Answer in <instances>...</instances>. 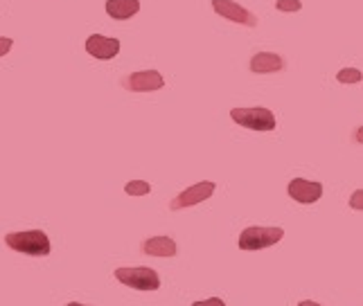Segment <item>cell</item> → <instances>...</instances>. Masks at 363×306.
<instances>
[{
	"label": "cell",
	"mask_w": 363,
	"mask_h": 306,
	"mask_svg": "<svg viewBox=\"0 0 363 306\" xmlns=\"http://www.w3.org/2000/svg\"><path fill=\"white\" fill-rule=\"evenodd\" d=\"M5 244L14 252L30 254V257H45V254H50V250H52V244H50V239L43 230H21V232H9L5 237Z\"/></svg>",
	"instance_id": "1"
},
{
	"label": "cell",
	"mask_w": 363,
	"mask_h": 306,
	"mask_svg": "<svg viewBox=\"0 0 363 306\" xmlns=\"http://www.w3.org/2000/svg\"><path fill=\"white\" fill-rule=\"evenodd\" d=\"M116 277H118L120 284L135 288V290H158L160 288L158 273L154 271V268H147V266H140V268L122 266L116 271Z\"/></svg>",
	"instance_id": "2"
},
{
	"label": "cell",
	"mask_w": 363,
	"mask_h": 306,
	"mask_svg": "<svg viewBox=\"0 0 363 306\" xmlns=\"http://www.w3.org/2000/svg\"><path fill=\"white\" fill-rule=\"evenodd\" d=\"M284 230L282 227H262L250 225L240 234V248L242 250H264L282 241Z\"/></svg>",
	"instance_id": "3"
},
{
	"label": "cell",
	"mask_w": 363,
	"mask_h": 306,
	"mask_svg": "<svg viewBox=\"0 0 363 306\" xmlns=\"http://www.w3.org/2000/svg\"><path fill=\"white\" fill-rule=\"evenodd\" d=\"M230 118L235 124L244 126L250 131H273L275 129V115L264 108V106H255V108H233Z\"/></svg>",
	"instance_id": "4"
},
{
	"label": "cell",
	"mask_w": 363,
	"mask_h": 306,
	"mask_svg": "<svg viewBox=\"0 0 363 306\" xmlns=\"http://www.w3.org/2000/svg\"><path fill=\"white\" fill-rule=\"evenodd\" d=\"M217 185L210 183V181H203V183H196L192 187H187L181 194H177L169 203V210L172 212H179V210H185V208H192V205H199V203L208 200L212 194H215Z\"/></svg>",
	"instance_id": "5"
},
{
	"label": "cell",
	"mask_w": 363,
	"mask_h": 306,
	"mask_svg": "<svg viewBox=\"0 0 363 306\" xmlns=\"http://www.w3.org/2000/svg\"><path fill=\"white\" fill-rule=\"evenodd\" d=\"M212 9L230 23L246 25V28H257V16L246 7H242L240 3H235V0H212Z\"/></svg>",
	"instance_id": "6"
},
{
	"label": "cell",
	"mask_w": 363,
	"mask_h": 306,
	"mask_svg": "<svg viewBox=\"0 0 363 306\" xmlns=\"http://www.w3.org/2000/svg\"><path fill=\"white\" fill-rule=\"evenodd\" d=\"M122 86L131 93H154L165 86V79L158 70H138L129 76H124Z\"/></svg>",
	"instance_id": "7"
},
{
	"label": "cell",
	"mask_w": 363,
	"mask_h": 306,
	"mask_svg": "<svg viewBox=\"0 0 363 306\" xmlns=\"http://www.w3.org/2000/svg\"><path fill=\"white\" fill-rule=\"evenodd\" d=\"M86 52L99 61H111L120 52V41L113 36H102V34H91L86 38Z\"/></svg>",
	"instance_id": "8"
},
{
	"label": "cell",
	"mask_w": 363,
	"mask_h": 306,
	"mask_svg": "<svg viewBox=\"0 0 363 306\" xmlns=\"http://www.w3.org/2000/svg\"><path fill=\"white\" fill-rule=\"evenodd\" d=\"M286 194H289L296 203H303V205H311V203L320 200L323 196V185L314 181H305V178H294L286 187Z\"/></svg>",
	"instance_id": "9"
},
{
	"label": "cell",
	"mask_w": 363,
	"mask_h": 306,
	"mask_svg": "<svg viewBox=\"0 0 363 306\" xmlns=\"http://www.w3.org/2000/svg\"><path fill=\"white\" fill-rule=\"evenodd\" d=\"M284 70V59L275 52H257L250 59V72L255 74H273Z\"/></svg>",
	"instance_id": "10"
},
{
	"label": "cell",
	"mask_w": 363,
	"mask_h": 306,
	"mask_svg": "<svg viewBox=\"0 0 363 306\" xmlns=\"http://www.w3.org/2000/svg\"><path fill=\"white\" fill-rule=\"evenodd\" d=\"M140 252L149 257H174L177 254V244L169 237H152L140 244Z\"/></svg>",
	"instance_id": "11"
},
{
	"label": "cell",
	"mask_w": 363,
	"mask_h": 306,
	"mask_svg": "<svg viewBox=\"0 0 363 306\" xmlns=\"http://www.w3.org/2000/svg\"><path fill=\"white\" fill-rule=\"evenodd\" d=\"M140 11V0H106V14L116 21H127Z\"/></svg>",
	"instance_id": "12"
},
{
	"label": "cell",
	"mask_w": 363,
	"mask_h": 306,
	"mask_svg": "<svg viewBox=\"0 0 363 306\" xmlns=\"http://www.w3.org/2000/svg\"><path fill=\"white\" fill-rule=\"evenodd\" d=\"M124 191H127L129 196H147L149 191H152V185L147 181H131L124 185Z\"/></svg>",
	"instance_id": "13"
},
{
	"label": "cell",
	"mask_w": 363,
	"mask_h": 306,
	"mask_svg": "<svg viewBox=\"0 0 363 306\" xmlns=\"http://www.w3.org/2000/svg\"><path fill=\"white\" fill-rule=\"evenodd\" d=\"M336 79L341 84H359L363 79V74L357 68H343V70H339V74H336Z\"/></svg>",
	"instance_id": "14"
},
{
	"label": "cell",
	"mask_w": 363,
	"mask_h": 306,
	"mask_svg": "<svg viewBox=\"0 0 363 306\" xmlns=\"http://www.w3.org/2000/svg\"><path fill=\"white\" fill-rule=\"evenodd\" d=\"M275 9L278 11H300L303 9V3H300V0H278V3H275Z\"/></svg>",
	"instance_id": "15"
},
{
	"label": "cell",
	"mask_w": 363,
	"mask_h": 306,
	"mask_svg": "<svg viewBox=\"0 0 363 306\" xmlns=\"http://www.w3.org/2000/svg\"><path fill=\"white\" fill-rule=\"evenodd\" d=\"M350 208L352 210H361L363 208V189H357L352 198H350Z\"/></svg>",
	"instance_id": "16"
},
{
	"label": "cell",
	"mask_w": 363,
	"mask_h": 306,
	"mask_svg": "<svg viewBox=\"0 0 363 306\" xmlns=\"http://www.w3.org/2000/svg\"><path fill=\"white\" fill-rule=\"evenodd\" d=\"M11 45H14V41H11V38L0 36V57H5L9 50H11Z\"/></svg>",
	"instance_id": "17"
},
{
	"label": "cell",
	"mask_w": 363,
	"mask_h": 306,
	"mask_svg": "<svg viewBox=\"0 0 363 306\" xmlns=\"http://www.w3.org/2000/svg\"><path fill=\"white\" fill-rule=\"evenodd\" d=\"M192 306H226V302L219 300V298H210V300H203V302H194Z\"/></svg>",
	"instance_id": "18"
},
{
	"label": "cell",
	"mask_w": 363,
	"mask_h": 306,
	"mask_svg": "<svg viewBox=\"0 0 363 306\" xmlns=\"http://www.w3.org/2000/svg\"><path fill=\"white\" fill-rule=\"evenodd\" d=\"M298 306H320V304L318 302H311V300H303Z\"/></svg>",
	"instance_id": "19"
},
{
	"label": "cell",
	"mask_w": 363,
	"mask_h": 306,
	"mask_svg": "<svg viewBox=\"0 0 363 306\" xmlns=\"http://www.w3.org/2000/svg\"><path fill=\"white\" fill-rule=\"evenodd\" d=\"M66 306H86V304H79V302H70V304H66Z\"/></svg>",
	"instance_id": "20"
}]
</instances>
